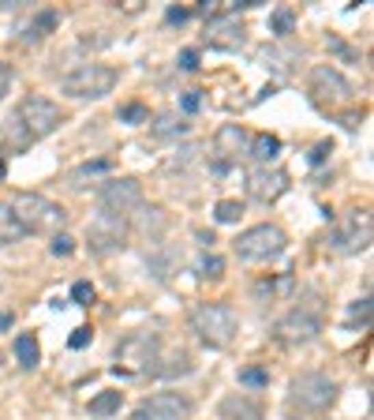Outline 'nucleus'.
Masks as SVG:
<instances>
[{"label":"nucleus","mask_w":374,"mask_h":420,"mask_svg":"<svg viewBox=\"0 0 374 420\" xmlns=\"http://www.w3.org/2000/svg\"><path fill=\"white\" fill-rule=\"evenodd\" d=\"M221 147V154H240L243 147H251V136L240 128V124H225V128L217 132V139H213Z\"/></svg>","instance_id":"nucleus-19"},{"label":"nucleus","mask_w":374,"mask_h":420,"mask_svg":"<svg viewBox=\"0 0 374 420\" xmlns=\"http://www.w3.org/2000/svg\"><path fill=\"white\" fill-rule=\"evenodd\" d=\"M289 289H292V278H289V274H281L277 282H258V285H254V293H258V297H266V293L273 297V293H289Z\"/></svg>","instance_id":"nucleus-29"},{"label":"nucleus","mask_w":374,"mask_h":420,"mask_svg":"<svg viewBox=\"0 0 374 420\" xmlns=\"http://www.w3.org/2000/svg\"><path fill=\"white\" fill-rule=\"evenodd\" d=\"M191 327H195V334L202 338L206 345H213V349H225L228 342L236 338V312L228 304H198L195 312H191Z\"/></svg>","instance_id":"nucleus-3"},{"label":"nucleus","mask_w":374,"mask_h":420,"mask_svg":"<svg viewBox=\"0 0 374 420\" xmlns=\"http://www.w3.org/2000/svg\"><path fill=\"white\" fill-rule=\"evenodd\" d=\"M116 79L120 75L109 64H83V68L71 71V75L60 79V90L71 94V98H105L116 86Z\"/></svg>","instance_id":"nucleus-6"},{"label":"nucleus","mask_w":374,"mask_h":420,"mask_svg":"<svg viewBox=\"0 0 374 420\" xmlns=\"http://www.w3.org/2000/svg\"><path fill=\"white\" fill-rule=\"evenodd\" d=\"M240 383H243V386H269V368H262V364H251V368L240 371Z\"/></svg>","instance_id":"nucleus-27"},{"label":"nucleus","mask_w":374,"mask_h":420,"mask_svg":"<svg viewBox=\"0 0 374 420\" xmlns=\"http://www.w3.org/2000/svg\"><path fill=\"white\" fill-rule=\"evenodd\" d=\"M49 251H53V256H71V251H75V240H71L68 233H53Z\"/></svg>","instance_id":"nucleus-31"},{"label":"nucleus","mask_w":374,"mask_h":420,"mask_svg":"<svg viewBox=\"0 0 374 420\" xmlns=\"http://www.w3.org/2000/svg\"><path fill=\"white\" fill-rule=\"evenodd\" d=\"M8 86H12V64H4V60H0V98L8 94Z\"/></svg>","instance_id":"nucleus-39"},{"label":"nucleus","mask_w":374,"mask_h":420,"mask_svg":"<svg viewBox=\"0 0 374 420\" xmlns=\"http://www.w3.org/2000/svg\"><path fill=\"white\" fill-rule=\"evenodd\" d=\"M180 68H184V71H195V68H198V53H195V49H184V53H180Z\"/></svg>","instance_id":"nucleus-38"},{"label":"nucleus","mask_w":374,"mask_h":420,"mask_svg":"<svg viewBox=\"0 0 374 420\" xmlns=\"http://www.w3.org/2000/svg\"><path fill=\"white\" fill-rule=\"evenodd\" d=\"M15 356H19L23 368H38L42 364V345H38L34 334H19L15 338Z\"/></svg>","instance_id":"nucleus-21"},{"label":"nucleus","mask_w":374,"mask_h":420,"mask_svg":"<svg viewBox=\"0 0 374 420\" xmlns=\"http://www.w3.org/2000/svg\"><path fill=\"white\" fill-rule=\"evenodd\" d=\"M371 210L360 207V210H348L345 218H340V225L333 229V251H340V256H352V251H367L371 248Z\"/></svg>","instance_id":"nucleus-7"},{"label":"nucleus","mask_w":374,"mask_h":420,"mask_svg":"<svg viewBox=\"0 0 374 420\" xmlns=\"http://www.w3.org/2000/svg\"><path fill=\"white\" fill-rule=\"evenodd\" d=\"M277 342L284 345H307L315 342L318 334H322V323H318L315 312H307V308H296V312H289L281 323H277Z\"/></svg>","instance_id":"nucleus-13"},{"label":"nucleus","mask_w":374,"mask_h":420,"mask_svg":"<svg viewBox=\"0 0 374 420\" xmlns=\"http://www.w3.org/2000/svg\"><path fill=\"white\" fill-rule=\"evenodd\" d=\"M120 409V394L116 391H101L90 398V417H113Z\"/></svg>","instance_id":"nucleus-22"},{"label":"nucleus","mask_w":374,"mask_h":420,"mask_svg":"<svg viewBox=\"0 0 374 420\" xmlns=\"http://www.w3.org/2000/svg\"><path fill=\"white\" fill-rule=\"evenodd\" d=\"M292 27H296V15H292L289 8H277V12L269 15V30H273L277 38H289Z\"/></svg>","instance_id":"nucleus-25"},{"label":"nucleus","mask_w":374,"mask_h":420,"mask_svg":"<svg viewBox=\"0 0 374 420\" xmlns=\"http://www.w3.org/2000/svg\"><path fill=\"white\" fill-rule=\"evenodd\" d=\"M330 49L337 53V57H345V60H356V57H360V53H356V49H348V45L340 42V38H330Z\"/></svg>","instance_id":"nucleus-37"},{"label":"nucleus","mask_w":374,"mask_h":420,"mask_svg":"<svg viewBox=\"0 0 374 420\" xmlns=\"http://www.w3.org/2000/svg\"><path fill=\"white\" fill-rule=\"evenodd\" d=\"M12 323H15V315H12V312H0V330H8Z\"/></svg>","instance_id":"nucleus-43"},{"label":"nucleus","mask_w":374,"mask_h":420,"mask_svg":"<svg viewBox=\"0 0 374 420\" xmlns=\"http://www.w3.org/2000/svg\"><path fill=\"white\" fill-rule=\"evenodd\" d=\"M94 342V330L90 327H79V330H71V338H68V345L71 349H86V345Z\"/></svg>","instance_id":"nucleus-32"},{"label":"nucleus","mask_w":374,"mask_h":420,"mask_svg":"<svg viewBox=\"0 0 374 420\" xmlns=\"http://www.w3.org/2000/svg\"><path fill=\"white\" fill-rule=\"evenodd\" d=\"M150 132H154V136H184L187 124H180L176 113H161L154 124H150Z\"/></svg>","instance_id":"nucleus-24"},{"label":"nucleus","mask_w":374,"mask_h":420,"mask_svg":"<svg viewBox=\"0 0 374 420\" xmlns=\"http://www.w3.org/2000/svg\"><path fill=\"white\" fill-rule=\"evenodd\" d=\"M311 98H315V106H340V101L352 98V83L337 68L318 64L311 71Z\"/></svg>","instance_id":"nucleus-10"},{"label":"nucleus","mask_w":374,"mask_h":420,"mask_svg":"<svg viewBox=\"0 0 374 420\" xmlns=\"http://www.w3.org/2000/svg\"><path fill=\"white\" fill-rule=\"evenodd\" d=\"M289 192V173L284 169H269V165H258V169L248 173V195L258 203H273Z\"/></svg>","instance_id":"nucleus-14"},{"label":"nucleus","mask_w":374,"mask_h":420,"mask_svg":"<svg viewBox=\"0 0 374 420\" xmlns=\"http://www.w3.org/2000/svg\"><path fill=\"white\" fill-rule=\"evenodd\" d=\"M23 225L12 218V210L8 207H0V244H15V240H23Z\"/></svg>","instance_id":"nucleus-23"},{"label":"nucleus","mask_w":374,"mask_h":420,"mask_svg":"<svg viewBox=\"0 0 374 420\" xmlns=\"http://www.w3.org/2000/svg\"><path fill=\"white\" fill-rule=\"evenodd\" d=\"M71 300H75L79 308H90L94 304V285L90 282H75L71 285Z\"/></svg>","instance_id":"nucleus-30"},{"label":"nucleus","mask_w":374,"mask_h":420,"mask_svg":"<svg viewBox=\"0 0 374 420\" xmlns=\"http://www.w3.org/2000/svg\"><path fill=\"white\" fill-rule=\"evenodd\" d=\"M284 244H289L284 229H277V225H251V229H243V233L236 236V256H240L243 263H262V259H277V256H281Z\"/></svg>","instance_id":"nucleus-5"},{"label":"nucleus","mask_w":374,"mask_h":420,"mask_svg":"<svg viewBox=\"0 0 374 420\" xmlns=\"http://www.w3.org/2000/svg\"><path fill=\"white\" fill-rule=\"evenodd\" d=\"M8 210L23 225V233H57V229H64V221H68L64 207H57L53 199H45L38 192H19L8 203Z\"/></svg>","instance_id":"nucleus-2"},{"label":"nucleus","mask_w":374,"mask_h":420,"mask_svg":"<svg viewBox=\"0 0 374 420\" xmlns=\"http://www.w3.org/2000/svg\"><path fill=\"white\" fill-rule=\"evenodd\" d=\"M225 274V263H221L217 256H206L202 259V278H221Z\"/></svg>","instance_id":"nucleus-33"},{"label":"nucleus","mask_w":374,"mask_h":420,"mask_svg":"<svg viewBox=\"0 0 374 420\" xmlns=\"http://www.w3.org/2000/svg\"><path fill=\"white\" fill-rule=\"evenodd\" d=\"M4 177H8V162L0 158V180H4Z\"/></svg>","instance_id":"nucleus-44"},{"label":"nucleus","mask_w":374,"mask_h":420,"mask_svg":"<svg viewBox=\"0 0 374 420\" xmlns=\"http://www.w3.org/2000/svg\"><path fill=\"white\" fill-rule=\"evenodd\" d=\"M337 402V383L325 371H304L289 383V413L292 417H318Z\"/></svg>","instance_id":"nucleus-1"},{"label":"nucleus","mask_w":374,"mask_h":420,"mask_svg":"<svg viewBox=\"0 0 374 420\" xmlns=\"http://www.w3.org/2000/svg\"><path fill=\"white\" fill-rule=\"evenodd\" d=\"M90 173H109V162H86L79 169V177H90Z\"/></svg>","instance_id":"nucleus-41"},{"label":"nucleus","mask_w":374,"mask_h":420,"mask_svg":"<svg viewBox=\"0 0 374 420\" xmlns=\"http://www.w3.org/2000/svg\"><path fill=\"white\" fill-rule=\"evenodd\" d=\"M198 106H202V90H187L184 98H180V109H184V113H198Z\"/></svg>","instance_id":"nucleus-35"},{"label":"nucleus","mask_w":374,"mask_h":420,"mask_svg":"<svg viewBox=\"0 0 374 420\" xmlns=\"http://www.w3.org/2000/svg\"><path fill=\"white\" fill-rule=\"evenodd\" d=\"M165 19H169V23H187L191 12H187V8H169V12H165Z\"/></svg>","instance_id":"nucleus-40"},{"label":"nucleus","mask_w":374,"mask_h":420,"mask_svg":"<svg viewBox=\"0 0 374 420\" xmlns=\"http://www.w3.org/2000/svg\"><path fill=\"white\" fill-rule=\"evenodd\" d=\"M157 349H161L157 334H131L127 342H120V349H116L120 364L113 368V375H127V371H139V368L150 371V364H157Z\"/></svg>","instance_id":"nucleus-9"},{"label":"nucleus","mask_w":374,"mask_h":420,"mask_svg":"<svg viewBox=\"0 0 374 420\" xmlns=\"http://www.w3.org/2000/svg\"><path fill=\"white\" fill-rule=\"evenodd\" d=\"M198 15H206V19H213V15H221L217 0H202V4H198Z\"/></svg>","instance_id":"nucleus-42"},{"label":"nucleus","mask_w":374,"mask_h":420,"mask_svg":"<svg viewBox=\"0 0 374 420\" xmlns=\"http://www.w3.org/2000/svg\"><path fill=\"white\" fill-rule=\"evenodd\" d=\"M221 420H262V402L251 394H228L221 402Z\"/></svg>","instance_id":"nucleus-16"},{"label":"nucleus","mask_w":374,"mask_h":420,"mask_svg":"<svg viewBox=\"0 0 374 420\" xmlns=\"http://www.w3.org/2000/svg\"><path fill=\"white\" fill-rule=\"evenodd\" d=\"M352 319L363 323V327L371 323V297H363V300H356V304H352Z\"/></svg>","instance_id":"nucleus-34"},{"label":"nucleus","mask_w":374,"mask_h":420,"mask_svg":"<svg viewBox=\"0 0 374 420\" xmlns=\"http://www.w3.org/2000/svg\"><path fill=\"white\" fill-rule=\"evenodd\" d=\"M277 154H281V139H277V136L262 132V136H254V139H251V158H254L258 165H269Z\"/></svg>","instance_id":"nucleus-20"},{"label":"nucleus","mask_w":374,"mask_h":420,"mask_svg":"<svg viewBox=\"0 0 374 420\" xmlns=\"http://www.w3.org/2000/svg\"><path fill=\"white\" fill-rule=\"evenodd\" d=\"M34 147V139L27 136V128H23L19 121H15V113L4 121V128H0V150H8V154H23V150Z\"/></svg>","instance_id":"nucleus-17"},{"label":"nucleus","mask_w":374,"mask_h":420,"mask_svg":"<svg viewBox=\"0 0 374 420\" xmlns=\"http://www.w3.org/2000/svg\"><path fill=\"white\" fill-rule=\"evenodd\" d=\"M15 121L27 128V136L30 139H45V136H53V132L64 124V113H60V106L57 101H49V98H42V94H30V98H23L19 101V109H15Z\"/></svg>","instance_id":"nucleus-4"},{"label":"nucleus","mask_w":374,"mask_h":420,"mask_svg":"<svg viewBox=\"0 0 374 420\" xmlns=\"http://www.w3.org/2000/svg\"><path fill=\"white\" fill-rule=\"evenodd\" d=\"M213 218H217L221 225H232V221L243 218V203H236V199H221L217 207H213Z\"/></svg>","instance_id":"nucleus-26"},{"label":"nucleus","mask_w":374,"mask_h":420,"mask_svg":"<svg viewBox=\"0 0 374 420\" xmlns=\"http://www.w3.org/2000/svg\"><path fill=\"white\" fill-rule=\"evenodd\" d=\"M187 417H191V398L176 391H161L135 409V420H187Z\"/></svg>","instance_id":"nucleus-12"},{"label":"nucleus","mask_w":374,"mask_h":420,"mask_svg":"<svg viewBox=\"0 0 374 420\" xmlns=\"http://www.w3.org/2000/svg\"><path fill=\"white\" fill-rule=\"evenodd\" d=\"M116 116H120L124 124H146V121H150L146 106H139V101H131V106H124V109H120V113H116Z\"/></svg>","instance_id":"nucleus-28"},{"label":"nucleus","mask_w":374,"mask_h":420,"mask_svg":"<svg viewBox=\"0 0 374 420\" xmlns=\"http://www.w3.org/2000/svg\"><path fill=\"white\" fill-rule=\"evenodd\" d=\"M57 23H60V15L53 12V8H45V12H38L34 19L23 27V42H42L49 30H57Z\"/></svg>","instance_id":"nucleus-18"},{"label":"nucleus","mask_w":374,"mask_h":420,"mask_svg":"<svg viewBox=\"0 0 374 420\" xmlns=\"http://www.w3.org/2000/svg\"><path fill=\"white\" fill-rule=\"evenodd\" d=\"M86 236H90V248L98 251V256L120 251L124 244H127V218H116V214H105V210H101L98 218L90 221Z\"/></svg>","instance_id":"nucleus-11"},{"label":"nucleus","mask_w":374,"mask_h":420,"mask_svg":"<svg viewBox=\"0 0 374 420\" xmlns=\"http://www.w3.org/2000/svg\"><path fill=\"white\" fill-rule=\"evenodd\" d=\"M243 38H248V30H243L236 12H221L206 23V42H210L213 49H240Z\"/></svg>","instance_id":"nucleus-15"},{"label":"nucleus","mask_w":374,"mask_h":420,"mask_svg":"<svg viewBox=\"0 0 374 420\" xmlns=\"http://www.w3.org/2000/svg\"><path fill=\"white\" fill-rule=\"evenodd\" d=\"M98 203L105 214H116V218H127L131 210L142 207V184L131 177H120V180H109V184H101L98 192Z\"/></svg>","instance_id":"nucleus-8"},{"label":"nucleus","mask_w":374,"mask_h":420,"mask_svg":"<svg viewBox=\"0 0 374 420\" xmlns=\"http://www.w3.org/2000/svg\"><path fill=\"white\" fill-rule=\"evenodd\" d=\"M330 154H333V147H330V143H318V147L311 150V154H307V162H311V165H322Z\"/></svg>","instance_id":"nucleus-36"}]
</instances>
